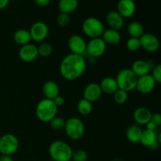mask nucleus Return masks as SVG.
Here are the masks:
<instances>
[{
    "instance_id": "obj_1",
    "label": "nucleus",
    "mask_w": 161,
    "mask_h": 161,
    "mask_svg": "<svg viewBox=\"0 0 161 161\" xmlns=\"http://www.w3.org/2000/svg\"><path fill=\"white\" fill-rule=\"evenodd\" d=\"M86 69V61L81 55L70 54L63 58L60 64V72L64 79L75 80L81 76Z\"/></svg>"
},
{
    "instance_id": "obj_2",
    "label": "nucleus",
    "mask_w": 161,
    "mask_h": 161,
    "mask_svg": "<svg viewBox=\"0 0 161 161\" xmlns=\"http://www.w3.org/2000/svg\"><path fill=\"white\" fill-rule=\"evenodd\" d=\"M73 150L64 141H54L50 145L49 154L53 161H71Z\"/></svg>"
},
{
    "instance_id": "obj_3",
    "label": "nucleus",
    "mask_w": 161,
    "mask_h": 161,
    "mask_svg": "<svg viewBox=\"0 0 161 161\" xmlns=\"http://www.w3.org/2000/svg\"><path fill=\"white\" fill-rule=\"evenodd\" d=\"M58 108L53 100L47 98L42 99L36 108V117L41 122L49 123L57 116Z\"/></svg>"
},
{
    "instance_id": "obj_4",
    "label": "nucleus",
    "mask_w": 161,
    "mask_h": 161,
    "mask_svg": "<svg viewBox=\"0 0 161 161\" xmlns=\"http://www.w3.org/2000/svg\"><path fill=\"white\" fill-rule=\"evenodd\" d=\"M118 88L126 92H130L136 88L138 76L130 69H123L116 75Z\"/></svg>"
},
{
    "instance_id": "obj_5",
    "label": "nucleus",
    "mask_w": 161,
    "mask_h": 161,
    "mask_svg": "<svg viewBox=\"0 0 161 161\" xmlns=\"http://www.w3.org/2000/svg\"><path fill=\"white\" fill-rule=\"evenodd\" d=\"M82 30L87 37L91 39L100 38L105 31V26L99 19L96 17H87L82 24Z\"/></svg>"
},
{
    "instance_id": "obj_6",
    "label": "nucleus",
    "mask_w": 161,
    "mask_h": 161,
    "mask_svg": "<svg viewBox=\"0 0 161 161\" xmlns=\"http://www.w3.org/2000/svg\"><path fill=\"white\" fill-rule=\"evenodd\" d=\"M64 130L67 136L74 141L80 140L85 133L84 124L78 117H71L67 119Z\"/></svg>"
},
{
    "instance_id": "obj_7",
    "label": "nucleus",
    "mask_w": 161,
    "mask_h": 161,
    "mask_svg": "<svg viewBox=\"0 0 161 161\" xmlns=\"http://www.w3.org/2000/svg\"><path fill=\"white\" fill-rule=\"evenodd\" d=\"M19 148V140L13 134H5L0 137V154L11 156Z\"/></svg>"
},
{
    "instance_id": "obj_8",
    "label": "nucleus",
    "mask_w": 161,
    "mask_h": 161,
    "mask_svg": "<svg viewBox=\"0 0 161 161\" xmlns=\"http://www.w3.org/2000/svg\"><path fill=\"white\" fill-rule=\"evenodd\" d=\"M106 44L102 38L91 39L86 43V53L92 58H97L102 56L106 50Z\"/></svg>"
},
{
    "instance_id": "obj_9",
    "label": "nucleus",
    "mask_w": 161,
    "mask_h": 161,
    "mask_svg": "<svg viewBox=\"0 0 161 161\" xmlns=\"http://www.w3.org/2000/svg\"><path fill=\"white\" fill-rule=\"evenodd\" d=\"M141 48L149 53H155L160 48V41L152 33H144L139 38Z\"/></svg>"
},
{
    "instance_id": "obj_10",
    "label": "nucleus",
    "mask_w": 161,
    "mask_h": 161,
    "mask_svg": "<svg viewBox=\"0 0 161 161\" xmlns=\"http://www.w3.org/2000/svg\"><path fill=\"white\" fill-rule=\"evenodd\" d=\"M31 39L35 42H42L47 37L49 33V28L46 23L42 21H37L31 25L30 28Z\"/></svg>"
},
{
    "instance_id": "obj_11",
    "label": "nucleus",
    "mask_w": 161,
    "mask_h": 161,
    "mask_svg": "<svg viewBox=\"0 0 161 161\" xmlns=\"http://www.w3.org/2000/svg\"><path fill=\"white\" fill-rule=\"evenodd\" d=\"M68 47L71 53L83 56L86 53V42L85 39L79 35H73L68 40Z\"/></svg>"
},
{
    "instance_id": "obj_12",
    "label": "nucleus",
    "mask_w": 161,
    "mask_h": 161,
    "mask_svg": "<svg viewBox=\"0 0 161 161\" xmlns=\"http://www.w3.org/2000/svg\"><path fill=\"white\" fill-rule=\"evenodd\" d=\"M157 83L151 75L138 77L135 89L142 94H150L155 88Z\"/></svg>"
},
{
    "instance_id": "obj_13",
    "label": "nucleus",
    "mask_w": 161,
    "mask_h": 161,
    "mask_svg": "<svg viewBox=\"0 0 161 161\" xmlns=\"http://www.w3.org/2000/svg\"><path fill=\"white\" fill-rule=\"evenodd\" d=\"M19 58L22 61L26 63L31 62L35 61L39 56L38 54V47L31 43L21 46L19 50Z\"/></svg>"
},
{
    "instance_id": "obj_14",
    "label": "nucleus",
    "mask_w": 161,
    "mask_h": 161,
    "mask_svg": "<svg viewBox=\"0 0 161 161\" xmlns=\"http://www.w3.org/2000/svg\"><path fill=\"white\" fill-rule=\"evenodd\" d=\"M117 11L124 18H130L136 11V4L134 0H119L117 3Z\"/></svg>"
},
{
    "instance_id": "obj_15",
    "label": "nucleus",
    "mask_w": 161,
    "mask_h": 161,
    "mask_svg": "<svg viewBox=\"0 0 161 161\" xmlns=\"http://www.w3.org/2000/svg\"><path fill=\"white\" fill-rule=\"evenodd\" d=\"M102 94V91L98 83H91L86 85V87L84 88L83 98L93 103V102H95L99 100Z\"/></svg>"
},
{
    "instance_id": "obj_16",
    "label": "nucleus",
    "mask_w": 161,
    "mask_h": 161,
    "mask_svg": "<svg viewBox=\"0 0 161 161\" xmlns=\"http://www.w3.org/2000/svg\"><path fill=\"white\" fill-rule=\"evenodd\" d=\"M106 22L111 29L119 31L123 28L124 24V17L116 10H112L106 16Z\"/></svg>"
},
{
    "instance_id": "obj_17",
    "label": "nucleus",
    "mask_w": 161,
    "mask_h": 161,
    "mask_svg": "<svg viewBox=\"0 0 161 161\" xmlns=\"http://www.w3.org/2000/svg\"><path fill=\"white\" fill-rule=\"evenodd\" d=\"M152 113L146 107H139L136 108L133 113V119L138 125H146L151 120Z\"/></svg>"
},
{
    "instance_id": "obj_18",
    "label": "nucleus",
    "mask_w": 161,
    "mask_h": 161,
    "mask_svg": "<svg viewBox=\"0 0 161 161\" xmlns=\"http://www.w3.org/2000/svg\"><path fill=\"white\" fill-rule=\"evenodd\" d=\"M140 142L146 147L154 149L158 145L157 134L154 130H149L147 129L142 130Z\"/></svg>"
},
{
    "instance_id": "obj_19",
    "label": "nucleus",
    "mask_w": 161,
    "mask_h": 161,
    "mask_svg": "<svg viewBox=\"0 0 161 161\" xmlns=\"http://www.w3.org/2000/svg\"><path fill=\"white\" fill-rule=\"evenodd\" d=\"M42 94L47 99L53 100L57 96L59 95L60 89L55 82L49 80L44 83L42 86Z\"/></svg>"
},
{
    "instance_id": "obj_20",
    "label": "nucleus",
    "mask_w": 161,
    "mask_h": 161,
    "mask_svg": "<svg viewBox=\"0 0 161 161\" xmlns=\"http://www.w3.org/2000/svg\"><path fill=\"white\" fill-rule=\"evenodd\" d=\"M130 69L138 76V78L149 75L151 71V68L149 66L148 61H144V60H137V61H135L132 64V67Z\"/></svg>"
},
{
    "instance_id": "obj_21",
    "label": "nucleus",
    "mask_w": 161,
    "mask_h": 161,
    "mask_svg": "<svg viewBox=\"0 0 161 161\" xmlns=\"http://www.w3.org/2000/svg\"><path fill=\"white\" fill-rule=\"evenodd\" d=\"M101 37L106 45H117L121 40V36L119 31L111 29V28L105 30Z\"/></svg>"
},
{
    "instance_id": "obj_22",
    "label": "nucleus",
    "mask_w": 161,
    "mask_h": 161,
    "mask_svg": "<svg viewBox=\"0 0 161 161\" xmlns=\"http://www.w3.org/2000/svg\"><path fill=\"white\" fill-rule=\"evenodd\" d=\"M99 86H100L102 93H105L108 95L113 94L119 89L116 79L113 78V77H105V78L102 79Z\"/></svg>"
},
{
    "instance_id": "obj_23",
    "label": "nucleus",
    "mask_w": 161,
    "mask_h": 161,
    "mask_svg": "<svg viewBox=\"0 0 161 161\" xmlns=\"http://www.w3.org/2000/svg\"><path fill=\"white\" fill-rule=\"evenodd\" d=\"M142 134V129L138 125L134 124L127 128V132H126V137L130 142L138 143L140 142Z\"/></svg>"
},
{
    "instance_id": "obj_24",
    "label": "nucleus",
    "mask_w": 161,
    "mask_h": 161,
    "mask_svg": "<svg viewBox=\"0 0 161 161\" xmlns=\"http://www.w3.org/2000/svg\"><path fill=\"white\" fill-rule=\"evenodd\" d=\"M78 6V0H59L58 2V9L64 14H72L76 10Z\"/></svg>"
},
{
    "instance_id": "obj_25",
    "label": "nucleus",
    "mask_w": 161,
    "mask_h": 161,
    "mask_svg": "<svg viewBox=\"0 0 161 161\" xmlns=\"http://www.w3.org/2000/svg\"><path fill=\"white\" fill-rule=\"evenodd\" d=\"M14 40L16 43L20 46L30 43V41L31 40V39L29 31L26 29L17 30L14 34Z\"/></svg>"
},
{
    "instance_id": "obj_26",
    "label": "nucleus",
    "mask_w": 161,
    "mask_h": 161,
    "mask_svg": "<svg viewBox=\"0 0 161 161\" xmlns=\"http://www.w3.org/2000/svg\"><path fill=\"white\" fill-rule=\"evenodd\" d=\"M127 33L130 38L139 39L144 34V27L140 22L132 21L127 26Z\"/></svg>"
},
{
    "instance_id": "obj_27",
    "label": "nucleus",
    "mask_w": 161,
    "mask_h": 161,
    "mask_svg": "<svg viewBox=\"0 0 161 161\" xmlns=\"http://www.w3.org/2000/svg\"><path fill=\"white\" fill-rule=\"evenodd\" d=\"M77 110L83 116H87V115L91 114L93 110L92 103L91 102H89V101L86 100V99L82 98L78 102Z\"/></svg>"
},
{
    "instance_id": "obj_28",
    "label": "nucleus",
    "mask_w": 161,
    "mask_h": 161,
    "mask_svg": "<svg viewBox=\"0 0 161 161\" xmlns=\"http://www.w3.org/2000/svg\"><path fill=\"white\" fill-rule=\"evenodd\" d=\"M53 52V47L48 42H42L38 47V54L42 58H47Z\"/></svg>"
},
{
    "instance_id": "obj_29",
    "label": "nucleus",
    "mask_w": 161,
    "mask_h": 161,
    "mask_svg": "<svg viewBox=\"0 0 161 161\" xmlns=\"http://www.w3.org/2000/svg\"><path fill=\"white\" fill-rule=\"evenodd\" d=\"M49 123H50V127L55 131H60L61 130H64V125H65L64 119L61 117H58V116H55Z\"/></svg>"
},
{
    "instance_id": "obj_30",
    "label": "nucleus",
    "mask_w": 161,
    "mask_h": 161,
    "mask_svg": "<svg viewBox=\"0 0 161 161\" xmlns=\"http://www.w3.org/2000/svg\"><path fill=\"white\" fill-rule=\"evenodd\" d=\"M113 99L115 102L118 105H123L126 103V102L128 99V93L123 90L118 89L116 92L113 94Z\"/></svg>"
},
{
    "instance_id": "obj_31",
    "label": "nucleus",
    "mask_w": 161,
    "mask_h": 161,
    "mask_svg": "<svg viewBox=\"0 0 161 161\" xmlns=\"http://www.w3.org/2000/svg\"><path fill=\"white\" fill-rule=\"evenodd\" d=\"M126 47L129 51L136 52L141 49V43H140L139 39L136 38H130L127 39L126 42Z\"/></svg>"
},
{
    "instance_id": "obj_32",
    "label": "nucleus",
    "mask_w": 161,
    "mask_h": 161,
    "mask_svg": "<svg viewBox=\"0 0 161 161\" xmlns=\"http://www.w3.org/2000/svg\"><path fill=\"white\" fill-rule=\"evenodd\" d=\"M88 159V153L83 149H77L72 153V161H86Z\"/></svg>"
},
{
    "instance_id": "obj_33",
    "label": "nucleus",
    "mask_w": 161,
    "mask_h": 161,
    "mask_svg": "<svg viewBox=\"0 0 161 161\" xmlns=\"http://www.w3.org/2000/svg\"><path fill=\"white\" fill-rule=\"evenodd\" d=\"M70 23V17H69V14H64V13H60L58 14V17H57V24L58 25V26L64 27L68 26Z\"/></svg>"
},
{
    "instance_id": "obj_34",
    "label": "nucleus",
    "mask_w": 161,
    "mask_h": 161,
    "mask_svg": "<svg viewBox=\"0 0 161 161\" xmlns=\"http://www.w3.org/2000/svg\"><path fill=\"white\" fill-rule=\"evenodd\" d=\"M152 77L157 83H161V65L160 64H157L155 67L153 69Z\"/></svg>"
},
{
    "instance_id": "obj_35",
    "label": "nucleus",
    "mask_w": 161,
    "mask_h": 161,
    "mask_svg": "<svg viewBox=\"0 0 161 161\" xmlns=\"http://www.w3.org/2000/svg\"><path fill=\"white\" fill-rule=\"evenodd\" d=\"M151 121H153V122L157 125V127H160L161 125V115L160 113L152 114V116H151Z\"/></svg>"
},
{
    "instance_id": "obj_36",
    "label": "nucleus",
    "mask_w": 161,
    "mask_h": 161,
    "mask_svg": "<svg viewBox=\"0 0 161 161\" xmlns=\"http://www.w3.org/2000/svg\"><path fill=\"white\" fill-rule=\"evenodd\" d=\"M53 102H54V104L56 105V106L58 108V107L63 105V104L64 103V97H63L58 95V96H57V97H55L54 99H53Z\"/></svg>"
},
{
    "instance_id": "obj_37",
    "label": "nucleus",
    "mask_w": 161,
    "mask_h": 161,
    "mask_svg": "<svg viewBox=\"0 0 161 161\" xmlns=\"http://www.w3.org/2000/svg\"><path fill=\"white\" fill-rule=\"evenodd\" d=\"M33 1H34V3H36L37 6L45 7V6H47L50 4L51 0H33Z\"/></svg>"
},
{
    "instance_id": "obj_38",
    "label": "nucleus",
    "mask_w": 161,
    "mask_h": 161,
    "mask_svg": "<svg viewBox=\"0 0 161 161\" xmlns=\"http://www.w3.org/2000/svg\"><path fill=\"white\" fill-rule=\"evenodd\" d=\"M146 129H147V130H154V131H155V130L157 129V125H156V124L151 120L149 121V122L146 124Z\"/></svg>"
},
{
    "instance_id": "obj_39",
    "label": "nucleus",
    "mask_w": 161,
    "mask_h": 161,
    "mask_svg": "<svg viewBox=\"0 0 161 161\" xmlns=\"http://www.w3.org/2000/svg\"><path fill=\"white\" fill-rule=\"evenodd\" d=\"M9 1L10 0H0V10L5 9L9 3Z\"/></svg>"
},
{
    "instance_id": "obj_40",
    "label": "nucleus",
    "mask_w": 161,
    "mask_h": 161,
    "mask_svg": "<svg viewBox=\"0 0 161 161\" xmlns=\"http://www.w3.org/2000/svg\"><path fill=\"white\" fill-rule=\"evenodd\" d=\"M0 161H14V160L11 156L1 155L0 156Z\"/></svg>"
},
{
    "instance_id": "obj_41",
    "label": "nucleus",
    "mask_w": 161,
    "mask_h": 161,
    "mask_svg": "<svg viewBox=\"0 0 161 161\" xmlns=\"http://www.w3.org/2000/svg\"><path fill=\"white\" fill-rule=\"evenodd\" d=\"M50 161H53V160H50Z\"/></svg>"
}]
</instances>
